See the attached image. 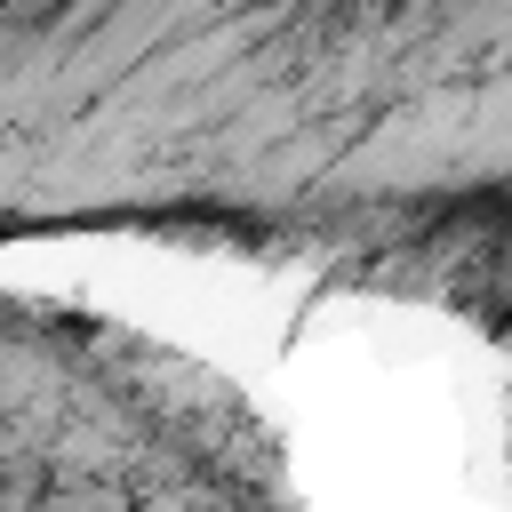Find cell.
Wrapping results in <instances>:
<instances>
[{"instance_id":"6da1fadb","label":"cell","mask_w":512,"mask_h":512,"mask_svg":"<svg viewBox=\"0 0 512 512\" xmlns=\"http://www.w3.org/2000/svg\"><path fill=\"white\" fill-rule=\"evenodd\" d=\"M512 0H0V240L440 256L496 224Z\"/></svg>"}]
</instances>
